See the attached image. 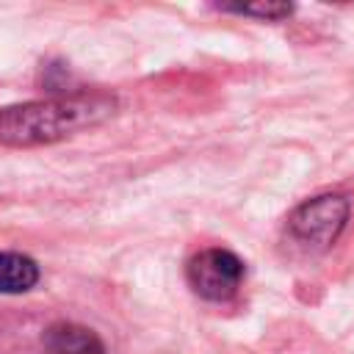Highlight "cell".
<instances>
[{"label": "cell", "mask_w": 354, "mask_h": 354, "mask_svg": "<svg viewBox=\"0 0 354 354\" xmlns=\"http://www.w3.org/2000/svg\"><path fill=\"white\" fill-rule=\"evenodd\" d=\"M116 111L111 94H66L53 100H33L0 111V144L6 147H39L53 144L77 130L105 122Z\"/></svg>", "instance_id": "1"}, {"label": "cell", "mask_w": 354, "mask_h": 354, "mask_svg": "<svg viewBox=\"0 0 354 354\" xmlns=\"http://www.w3.org/2000/svg\"><path fill=\"white\" fill-rule=\"evenodd\" d=\"M41 343L47 354H105L102 337L94 329L72 324V321L50 324L41 335Z\"/></svg>", "instance_id": "4"}, {"label": "cell", "mask_w": 354, "mask_h": 354, "mask_svg": "<svg viewBox=\"0 0 354 354\" xmlns=\"http://www.w3.org/2000/svg\"><path fill=\"white\" fill-rule=\"evenodd\" d=\"M227 11L263 17V19H285L293 14V6H288V3H249V6H227Z\"/></svg>", "instance_id": "6"}, {"label": "cell", "mask_w": 354, "mask_h": 354, "mask_svg": "<svg viewBox=\"0 0 354 354\" xmlns=\"http://www.w3.org/2000/svg\"><path fill=\"white\" fill-rule=\"evenodd\" d=\"M348 213H351V205H348L346 196H340V194H321V196H313V199L301 202L290 213L288 227H290V232L301 243L329 246L343 232V227L348 221Z\"/></svg>", "instance_id": "3"}, {"label": "cell", "mask_w": 354, "mask_h": 354, "mask_svg": "<svg viewBox=\"0 0 354 354\" xmlns=\"http://www.w3.org/2000/svg\"><path fill=\"white\" fill-rule=\"evenodd\" d=\"M243 274H246L243 260L224 246H207L196 252L185 266L188 285L194 288L196 296L207 301L232 299L243 282Z\"/></svg>", "instance_id": "2"}, {"label": "cell", "mask_w": 354, "mask_h": 354, "mask_svg": "<svg viewBox=\"0 0 354 354\" xmlns=\"http://www.w3.org/2000/svg\"><path fill=\"white\" fill-rule=\"evenodd\" d=\"M39 263L19 252H0V293H25L39 282Z\"/></svg>", "instance_id": "5"}]
</instances>
